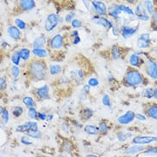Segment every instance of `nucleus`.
<instances>
[{
	"instance_id": "obj_2",
	"label": "nucleus",
	"mask_w": 157,
	"mask_h": 157,
	"mask_svg": "<svg viewBox=\"0 0 157 157\" xmlns=\"http://www.w3.org/2000/svg\"><path fill=\"white\" fill-rule=\"evenodd\" d=\"M144 76L140 71L136 69H128L124 76V83L128 87H137L141 85Z\"/></svg>"
},
{
	"instance_id": "obj_64",
	"label": "nucleus",
	"mask_w": 157,
	"mask_h": 157,
	"mask_svg": "<svg viewBox=\"0 0 157 157\" xmlns=\"http://www.w3.org/2000/svg\"><path fill=\"white\" fill-rule=\"evenodd\" d=\"M86 156L87 157H96L97 155H87Z\"/></svg>"
},
{
	"instance_id": "obj_24",
	"label": "nucleus",
	"mask_w": 157,
	"mask_h": 157,
	"mask_svg": "<svg viewBox=\"0 0 157 157\" xmlns=\"http://www.w3.org/2000/svg\"><path fill=\"white\" fill-rule=\"evenodd\" d=\"M80 114H81L82 119H84V120H89L93 116V111L90 109V108L86 107V108L82 109V111L80 112Z\"/></svg>"
},
{
	"instance_id": "obj_38",
	"label": "nucleus",
	"mask_w": 157,
	"mask_h": 157,
	"mask_svg": "<svg viewBox=\"0 0 157 157\" xmlns=\"http://www.w3.org/2000/svg\"><path fill=\"white\" fill-rule=\"evenodd\" d=\"M15 24H16V27H18L21 30L26 29V28H27V23L24 22L23 20L20 19V18H16L15 19Z\"/></svg>"
},
{
	"instance_id": "obj_22",
	"label": "nucleus",
	"mask_w": 157,
	"mask_h": 157,
	"mask_svg": "<svg viewBox=\"0 0 157 157\" xmlns=\"http://www.w3.org/2000/svg\"><path fill=\"white\" fill-rule=\"evenodd\" d=\"M63 71V68L62 65H60L58 64H51L49 67V73L51 76H56L59 75Z\"/></svg>"
},
{
	"instance_id": "obj_13",
	"label": "nucleus",
	"mask_w": 157,
	"mask_h": 157,
	"mask_svg": "<svg viewBox=\"0 0 157 157\" xmlns=\"http://www.w3.org/2000/svg\"><path fill=\"white\" fill-rule=\"evenodd\" d=\"M121 35L125 39L131 38L132 36L135 35L137 33V28L131 27L128 25H123L121 28Z\"/></svg>"
},
{
	"instance_id": "obj_59",
	"label": "nucleus",
	"mask_w": 157,
	"mask_h": 157,
	"mask_svg": "<svg viewBox=\"0 0 157 157\" xmlns=\"http://www.w3.org/2000/svg\"><path fill=\"white\" fill-rule=\"evenodd\" d=\"M125 2H126L127 4H135L137 3L138 0H124Z\"/></svg>"
},
{
	"instance_id": "obj_40",
	"label": "nucleus",
	"mask_w": 157,
	"mask_h": 157,
	"mask_svg": "<svg viewBox=\"0 0 157 157\" xmlns=\"http://www.w3.org/2000/svg\"><path fill=\"white\" fill-rule=\"evenodd\" d=\"M71 26L74 28H79L82 27V22L78 18H74L70 23Z\"/></svg>"
},
{
	"instance_id": "obj_47",
	"label": "nucleus",
	"mask_w": 157,
	"mask_h": 157,
	"mask_svg": "<svg viewBox=\"0 0 157 157\" xmlns=\"http://www.w3.org/2000/svg\"><path fill=\"white\" fill-rule=\"evenodd\" d=\"M151 19H152V24L157 29V9L154 10V12L151 15Z\"/></svg>"
},
{
	"instance_id": "obj_14",
	"label": "nucleus",
	"mask_w": 157,
	"mask_h": 157,
	"mask_svg": "<svg viewBox=\"0 0 157 157\" xmlns=\"http://www.w3.org/2000/svg\"><path fill=\"white\" fill-rule=\"evenodd\" d=\"M7 32H8L9 36L14 40H18L21 39V32L18 27H16L15 25H10L7 28Z\"/></svg>"
},
{
	"instance_id": "obj_1",
	"label": "nucleus",
	"mask_w": 157,
	"mask_h": 157,
	"mask_svg": "<svg viewBox=\"0 0 157 157\" xmlns=\"http://www.w3.org/2000/svg\"><path fill=\"white\" fill-rule=\"evenodd\" d=\"M28 71L31 77L35 81H44L47 76V67L42 60H33L29 64Z\"/></svg>"
},
{
	"instance_id": "obj_8",
	"label": "nucleus",
	"mask_w": 157,
	"mask_h": 157,
	"mask_svg": "<svg viewBox=\"0 0 157 157\" xmlns=\"http://www.w3.org/2000/svg\"><path fill=\"white\" fill-rule=\"evenodd\" d=\"M157 142V137H151V136H137L132 138V143L134 144H140V145H145L149 144L151 143Z\"/></svg>"
},
{
	"instance_id": "obj_36",
	"label": "nucleus",
	"mask_w": 157,
	"mask_h": 157,
	"mask_svg": "<svg viewBox=\"0 0 157 157\" xmlns=\"http://www.w3.org/2000/svg\"><path fill=\"white\" fill-rule=\"evenodd\" d=\"M23 112H24V109L21 107V106H16L13 108V110H12V114H13V115H14L15 117H16V118H19V117H21V116L23 114Z\"/></svg>"
},
{
	"instance_id": "obj_21",
	"label": "nucleus",
	"mask_w": 157,
	"mask_h": 157,
	"mask_svg": "<svg viewBox=\"0 0 157 157\" xmlns=\"http://www.w3.org/2000/svg\"><path fill=\"white\" fill-rule=\"evenodd\" d=\"M33 54L38 58H40V59H44L48 56V51L44 48H33V50L32 51Z\"/></svg>"
},
{
	"instance_id": "obj_28",
	"label": "nucleus",
	"mask_w": 157,
	"mask_h": 157,
	"mask_svg": "<svg viewBox=\"0 0 157 157\" xmlns=\"http://www.w3.org/2000/svg\"><path fill=\"white\" fill-rule=\"evenodd\" d=\"M22 103L24 104V106L28 108H30V107H35L36 103L34 101V100L30 97V96H25L23 99H22Z\"/></svg>"
},
{
	"instance_id": "obj_51",
	"label": "nucleus",
	"mask_w": 157,
	"mask_h": 157,
	"mask_svg": "<svg viewBox=\"0 0 157 157\" xmlns=\"http://www.w3.org/2000/svg\"><path fill=\"white\" fill-rule=\"evenodd\" d=\"M135 118H137V120H140V121H145L146 119H147V117H146L145 115H144V114H135Z\"/></svg>"
},
{
	"instance_id": "obj_52",
	"label": "nucleus",
	"mask_w": 157,
	"mask_h": 157,
	"mask_svg": "<svg viewBox=\"0 0 157 157\" xmlns=\"http://www.w3.org/2000/svg\"><path fill=\"white\" fill-rule=\"evenodd\" d=\"M63 147H64V148H63V149H64L66 152H70L71 149H73V148H72V145H71V143H67V142L63 143Z\"/></svg>"
},
{
	"instance_id": "obj_20",
	"label": "nucleus",
	"mask_w": 157,
	"mask_h": 157,
	"mask_svg": "<svg viewBox=\"0 0 157 157\" xmlns=\"http://www.w3.org/2000/svg\"><path fill=\"white\" fill-rule=\"evenodd\" d=\"M45 44H46L45 35H40L34 39L33 46V48H42V47H44Z\"/></svg>"
},
{
	"instance_id": "obj_34",
	"label": "nucleus",
	"mask_w": 157,
	"mask_h": 157,
	"mask_svg": "<svg viewBox=\"0 0 157 157\" xmlns=\"http://www.w3.org/2000/svg\"><path fill=\"white\" fill-rule=\"evenodd\" d=\"M153 92L154 89L153 88H146L145 89H144L142 92V94L144 98L147 99H151L153 98Z\"/></svg>"
},
{
	"instance_id": "obj_62",
	"label": "nucleus",
	"mask_w": 157,
	"mask_h": 157,
	"mask_svg": "<svg viewBox=\"0 0 157 157\" xmlns=\"http://www.w3.org/2000/svg\"><path fill=\"white\" fill-rule=\"evenodd\" d=\"M54 118V115L53 114H50V115H48L47 116V118H46V120L47 121H51L52 119Z\"/></svg>"
},
{
	"instance_id": "obj_55",
	"label": "nucleus",
	"mask_w": 157,
	"mask_h": 157,
	"mask_svg": "<svg viewBox=\"0 0 157 157\" xmlns=\"http://www.w3.org/2000/svg\"><path fill=\"white\" fill-rule=\"evenodd\" d=\"M38 118L40 119L41 121H45L46 118H47V115L44 113H39V115H38Z\"/></svg>"
},
{
	"instance_id": "obj_50",
	"label": "nucleus",
	"mask_w": 157,
	"mask_h": 157,
	"mask_svg": "<svg viewBox=\"0 0 157 157\" xmlns=\"http://www.w3.org/2000/svg\"><path fill=\"white\" fill-rule=\"evenodd\" d=\"M82 3L85 5V7L86 8L88 11H91L92 10V7H91V4H90V0H82Z\"/></svg>"
},
{
	"instance_id": "obj_23",
	"label": "nucleus",
	"mask_w": 157,
	"mask_h": 157,
	"mask_svg": "<svg viewBox=\"0 0 157 157\" xmlns=\"http://www.w3.org/2000/svg\"><path fill=\"white\" fill-rule=\"evenodd\" d=\"M143 7L145 10V11L149 14V15H152L154 12V4L151 0H144L143 1Z\"/></svg>"
},
{
	"instance_id": "obj_26",
	"label": "nucleus",
	"mask_w": 157,
	"mask_h": 157,
	"mask_svg": "<svg viewBox=\"0 0 157 157\" xmlns=\"http://www.w3.org/2000/svg\"><path fill=\"white\" fill-rule=\"evenodd\" d=\"M98 129H99V133H101L102 135H106L109 130V126H108L106 120H102L99 123L98 126Z\"/></svg>"
},
{
	"instance_id": "obj_46",
	"label": "nucleus",
	"mask_w": 157,
	"mask_h": 157,
	"mask_svg": "<svg viewBox=\"0 0 157 157\" xmlns=\"http://www.w3.org/2000/svg\"><path fill=\"white\" fill-rule=\"evenodd\" d=\"M143 153L145 155H157V147H151L148 149L143 151Z\"/></svg>"
},
{
	"instance_id": "obj_60",
	"label": "nucleus",
	"mask_w": 157,
	"mask_h": 157,
	"mask_svg": "<svg viewBox=\"0 0 157 157\" xmlns=\"http://www.w3.org/2000/svg\"><path fill=\"white\" fill-rule=\"evenodd\" d=\"M78 31L77 30H74V31L71 33V36L72 37H75V36H78Z\"/></svg>"
},
{
	"instance_id": "obj_5",
	"label": "nucleus",
	"mask_w": 157,
	"mask_h": 157,
	"mask_svg": "<svg viewBox=\"0 0 157 157\" xmlns=\"http://www.w3.org/2000/svg\"><path fill=\"white\" fill-rule=\"evenodd\" d=\"M91 22L98 26L102 27V28H106V29H110L114 27V24L110 22L109 20L104 17L102 16H98V15H95L91 17Z\"/></svg>"
},
{
	"instance_id": "obj_33",
	"label": "nucleus",
	"mask_w": 157,
	"mask_h": 157,
	"mask_svg": "<svg viewBox=\"0 0 157 157\" xmlns=\"http://www.w3.org/2000/svg\"><path fill=\"white\" fill-rule=\"evenodd\" d=\"M28 117L31 118V119L37 120V119H38V115H39V113H38V111L35 109V107H30V108H28Z\"/></svg>"
},
{
	"instance_id": "obj_25",
	"label": "nucleus",
	"mask_w": 157,
	"mask_h": 157,
	"mask_svg": "<svg viewBox=\"0 0 157 157\" xmlns=\"http://www.w3.org/2000/svg\"><path fill=\"white\" fill-rule=\"evenodd\" d=\"M119 8H120V10L121 11V13H125L128 16H134V11L133 10L132 8H130L129 6H127L126 4H119Z\"/></svg>"
},
{
	"instance_id": "obj_12",
	"label": "nucleus",
	"mask_w": 157,
	"mask_h": 157,
	"mask_svg": "<svg viewBox=\"0 0 157 157\" xmlns=\"http://www.w3.org/2000/svg\"><path fill=\"white\" fill-rule=\"evenodd\" d=\"M36 95L37 97L42 101H47L50 100V87L48 85H43L42 87H39L36 89Z\"/></svg>"
},
{
	"instance_id": "obj_45",
	"label": "nucleus",
	"mask_w": 157,
	"mask_h": 157,
	"mask_svg": "<svg viewBox=\"0 0 157 157\" xmlns=\"http://www.w3.org/2000/svg\"><path fill=\"white\" fill-rule=\"evenodd\" d=\"M2 118H3V121L4 124H7L10 120V114H9V111L7 109H4V112L2 114Z\"/></svg>"
},
{
	"instance_id": "obj_39",
	"label": "nucleus",
	"mask_w": 157,
	"mask_h": 157,
	"mask_svg": "<svg viewBox=\"0 0 157 157\" xmlns=\"http://www.w3.org/2000/svg\"><path fill=\"white\" fill-rule=\"evenodd\" d=\"M145 11V10L144 9L143 7V4H138L136 5V7H135V10H134V15L135 16H138L139 15H141L143 12Z\"/></svg>"
},
{
	"instance_id": "obj_7",
	"label": "nucleus",
	"mask_w": 157,
	"mask_h": 157,
	"mask_svg": "<svg viewBox=\"0 0 157 157\" xmlns=\"http://www.w3.org/2000/svg\"><path fill=\"white\" fill-rule=\"evenodd\" d=\"M39 130V125L36 121H28L24 123L22 125H20L16 127V130L17 132L21 133H27L30 130Z\"/></svg>"
},
{
	"instance_id": "obj_35",
	"label": "nucleus",
	"mask_w": 157,
	"mask_h": 157,
	"mask_svg": "<svg viewBox=\"0 0 157 157\" xmlns=\"http://www.w3.org/2000/svg\"><path fill=\"white\" fill-rule=\"evenodd\" d=\"M21 59V55H20L19 50H18V51L14 52V53H13L11 56V61L13 62V64H16V65H19Z\"/></svg>"
},
{
	"instance_id": "obj_30",
	"label": "nucleus",
	"mask_w": 157,
	"mask_h": 157,
	"mask_svg": "<svg viewBox=\"0 0 157 157\" xmlns=\"http://www.w3.org/2000/svg\"><path fill=\"white\" fill-rule=\"evenodd\" d=\"M132 136V134L131 132H120L117 135V140L121 143L126 141L127 139H129Z\"/></svg>"
},
{
	"instance_id": "obj_56",
	"label": "nucleus",
	"mask_w": 157,
	"mask_h": 157,
	"mask_svg": "<svg viewBox=\"0 0 157 157\" xmlns=\"http://www.w3.org/2000/svg\"><path fill=\"white\" fill-rule=\"evenodd\" d=\"M80 41H81V39H80V37L79 36H75L74 37V40H73V44L74 45H78V43H80Z\"/></svg>"
},
{
	"instance_id": "obj_16",
	"label": "nucleus",
	"mask_w": 157,
	"mask_h": 157,
	"mask_svg": "<svg viewBox=\"0 0 157 157\" xmlns=\"http://www.w3.org/2000/svg\"><path fill=\"white\" fill-rule=\"evenodd\" d=\"M129 63L134 68H139L143 64V59L137 53H132L130 56L129 58Z\"/></svg>"
},
{
	"instance_id": "obj_27",
	"label": "nucleus",
	"mask_w": 157,
	"mask_h": 157,
	"mask_svg": "<svg viewBox=\"0 0 157 157\" xmlns=\"http://www.w3.org/2000/svg\"><path fill=\"white\" fill-rule=\"evenodd\" d=\"M111 55H112V58L114 60H117V59H121V48L118 47V46H113L112 48H111Z\"/></svg>"
},
{
	"instance_id": "obj_15",
	"label": "nucleus",
	"mask_w": 157,
	"mask_h": 157,
	"mask_svg": "<svg viewBox=\"0 0 157 157\" xmlns=\"http://www.w3.org/2000/svg\"><path fill=\"white\" fill-rule=\"evenodd\" d=\"M121 11L120 10L119 5L117 4H113L109 5V7L108 8V15L111 16L112 18L115 20L120 19Z\"/></svg>"
},
{
	"instance_id": "obj_48",
	"label": "nucleus",
	"mask_w": 157,
	"mask_h": 157,
	"mask_svg": "<svg viewBox=\"0 0 157 157\" xmlns=\"http://www.w3.org/2000/svg\"><path fill=\"white\" fill-rule=\"evenodd\" d=\"M7 89V82L4 77H0V90L4 91Z\"/></svg>"
},
{
	"instance_id": "obj_32",
	"label": "nucleus",
	"mask_w": 157,
	"mask_h": 157,
	"mask_svg": "<svg viewBox=\"0 0 157 157\" xmlns=\"http://www.w3.org/2000/svg\"><path fill=\"white\" fill-rule=\"evenodd\" d=\"M27 136L28 138H33V139H39L42 137V133L39 131V130H30V131L27 132Z\"/></svg>"
},
{
	"instance_id": "obj_11",
	"label": "nucleus",
	"mask_w": 157,
	"mask_h": 157,
	"mask_svg": "<svg viewBox=\"0 0 157 157\" xmlns=\"http://www.w3.org/2000/svg\"><path fill=\"white\" fill-rule=\"evenodd\" d=\"M135 119V113L132 111H126L124 114H122L121 116H119L117 118L118 123H120L121 125H129L132 122H133Z\"/></svg>"
},
{
	"instance_id": "obj_58",
	"label": "nucleus",
	"mask_w": 157,
	"mask_h": 157,
	"mask_svg": "<svg viewBox=\"0 0 157 157\" xmlns=\"http://www.w3.org/2000/svg\"><path fill=\"white\" fill-rule=\"evenodd\" d=\"M112 32H113V35L115 36H117L118 35L120 34V30L116 29V28H114V27H113V28H112Z\"/></svg>"
},
{
	"instance_id": "obj_18",
	"label": "nucleus",
	"mask_w": 157,
	"mask_h": 157,
	"mask_svg": "<svg viewBox=\"0 0 157 157\" xmlns=\"http://www.w3.org/2000/svg\"><path fill=\"white\" fill-rule=\"evenodd\" d=\"M84 131L90 136H97L99 134L98 126H94V125H87L84 126Z\"/></svg>"
},
{
	"instance_id": "obj_57",
	"label": "nucleus",
	"mask_w": 157,
	"mask_h": 157,
	"mask_svg": "<svg viewBox=\"0 0 157 157\" xmlns=\"http://www.w3.org/2000/svg\"><path fill=\"white\" fill-rule=\"evenodd\" d=\"M78 97H79V99H80L81 101H85V100L86 99V93H84V92L82 91V93H80V94H79Z\"/></svg>"
},
{
	"instance_id": "obj_17",
	"label": "nucleus",
	"mask_w": 157,
	"mask_h": 157,
	"mask_svg": "<svg viewBox=\"0 0 157 157\" xmlns=\"http://www.w3.org/2000/svg\"><path fill=\"white\" fill-rule=\"evenodd\" d=\"M145 114L147 117L157 120V104L149 105L145 109Z\"/></svg>"
},
{
	"instance_id": "obj_63",
	"label": "nucleus",
	"mask_w": 157,
	"mask_h": 157,
	"mask_svg": "<svg viewBox=\"0 0 157 157\" xmlns=\"http://www.w3.org/2000/svg\"><path fill=\"white\" fill-rule=\"evenodd\" d=\"M4 107H3V106H0V116H1V115H2V114H3V112H4Z\"/></svg>"
},
{
	"instance_id": "obj_61",
	"label": "nucleus",
	"mask_w": 157,
	"mask_h": 157,
	"mask_svg": "<svg viewBox=\"0 0 157 157\" xmlns=\"http://www.w3.org/2000/svg\"><path fill=\"white\" fill-rule=\"evenodd\" d=\"M153 98H155V100H157V88H155V89H154Z\"/></svg>"
},
{
	"instance_id": "obj_4",
	"label": "nucleus",
	"mask_w": 157,
	"mask_h": 157,
	"mask_svg": "<svg viewBox=\"0 0 157 157\" xmlns=\"http://www.w3.org/2000/svg\"><path fill=\"white\" fill-rule=\"evenodd\" d=\"M90 4L96 15L102 16L108 15V7L102 0H90Z\"/></svg>"
},
{
	"instance_id": "obj_3",
	"label": "nucleus",
	"mask_w": 157,
	"mask_h": 157,
	"mask_svg": "<svg viewBox=\"0 0 157 157\" xmlns=\"http://www.w3.org/2000/svg\"><path fill=\"white\" fill-rule=\"evenodd\" d=\"M62 21H63V18L60 17L57 14H56V13L49 14L44 20V30L48 33L52 32L58 26L60 22H62Z\"/></svg>"
},
{
	"instance_id": "obj_53",
	"label": "nucleus",
	"mask_w": 157,
	"mask_h": 157,
	"mask_svg": "<svg viewBox=\"0 0 157 157\" xmlns=\"http://www.w3.org/2000/svg\"><path fill=\"white\" fill-rule=\"evenodd\" d=\"M141 39H145V40H147V41H149V42H150V35H149V33H144V34H142L141 35L139 36Z\"/></svg>"
},
{
	"instance_id": "obj_41",
	"label": "nucleus",
	"mask_w": 157,
	"mask_h": 157,
	"mask_svg": "<svg viewBox=\"0 0 157 157\" xmlns=\"http://www.w3.org/2000/svg\"><path fill=\"white\" fill-rule=\"evenodd\" d=\"M75 16H76V13L75 11H71L70 13H68L66 15V16L64 17V21L66 23H70L72 22V20L75 18Z\"/></svg>"
},
{
	"instance_id": "obj_44",
	"label": "nucleus",
	"mask_w": 157,
	"mask_h": 157,
	"mask_svg": "<svg viewBox=\"0 0 157 157\" xmlns=\"http://www.w3.org/2000/svg\"><path fill=\"white\" fill-rule=\"evenodd\" d=\"M137 19L140 20V21H143V22H146V21H149V20L150 19L149 15L146 11L143 12L141 15H139V16H137Z\"/></svg>"
},
{
	"instance_id": "obj_54",
	"label": "nucleus",
	"mask_w": 157,
	"mask_h": 157,
	"mask_svg": "<svg viewBox=\"0 0 157 157\" xmlns=\"http://www.w3.org/2000/svg\"><path fill=\"white\" fill-rule=\"evenodd\" d=\"M90 88L91 87L87 83V84H85L84 86H83V89H82V91L84 92V93H86V94H89L90 93Z\"/></svg>"
},
{
	"instance_id": "obj_42",
	"label": "nucleus",
	"mask_w": 157,
	"mask_h": 157,
	"mask_svg": "<svg viewBox=\"0 0 157 157\" xmlns=\"http://www.w3.org/2000/svg\"><path fill=\"white\" fill-rule=\"evenodd\" d=\"M102 104L107 107H111V101H110L109 94H104L102 98Z\"/></svg>"
},
{
	"instance_id": "obj_29",
	"label": "nucleus",
	"mask_w": 157,
	"mask_h": 157,
	"mask_svg": "<svg viewBox=\"0 0 157 157\" xmlns=\"http://www.w3.org/2000/svg\"><path fill=\"white\" fill-rule=\"evenodd\" d=\"M19 52L21 55V59L23 61H28L31 55V51L28 48H21L19 50Z\"/></svg>"
},
{
	"instance_id": "obj_9",
	"label": "nucleus",
	"mask_w": 157,
	"mask_h": 157,
	"mask_svg": "<svg viewBox=\"0 0 157 157\" xmlns=\"http://www.w3.org/2000/svg\"><path fill=\"white\" fill-rule=\"evenodd\" d=\"M50 47L52 50H59L63 47L64 45V38L63 35H55L53 36L51 39H50V42H49Z\"/></svg>"
},
{
	"instance_id": "obj_10",
	"label": "nucleus",
	"mask_w": 157,
	"mask_h": 157,
	"mask_svg": "<svg viewBox=\"0 0 157 157\" xmlns=\"http://www.w3.org/2000/svg\"><path fill=\"white\" fill-rule=\"evenodd\" d=\"M17 4L21 11H31L36 7L35 0H17Z\"/></svg>"
},
{
	"instance_id": "obj_6",
	"label": "nucleus",
	"mask_w": 157,
	"mask_h": 157,
	"mask_svg": "<svg viewBox=\"0 0 157 157\" xmlns=\"http://www.w3.org/2000/svg\"><path fill=\"white\" fill-rule=\"evenodd\" d=\"M146 74L153 80H157V64L153 59H148L145 65Z\"/></svg>"
},
{
	"instance_id": "obj_37",
	"label": "nucleus",
	"mask_w": 157,
	"mask_h": 157,
	"mask_svg": "<svg viewBox=\"0 0 157 157\" xmlns=\"http://www.w3.org/2000/svg\"><path fill=\"white\" fill-rule=\"evenodd\" d=\"M10 72H11L12 76L14 78H18L20 76V74H21V71H20V68L18 67V65H13L10 68Z\"/></svg>"
},
{
	"instance_id": "obj_19",
	"label": "nucleus",
	"mask_w": 157,
	"mask_h": 157,
	"mask_svg": "<svg viewBox=\"0 0 157 157\" xmlns=\"http://www.w3.org/2000/svg\"><path fill=\"white\" fill-rule=\"evenodd\" d=\"M144 150V147L140 144H135V145L129 147L126 150V153L128 155H135V154L141 153Z\"/></svg>"
},
{
	"instance_id": "obj_31",
	"label": "nucleus",
	"mask_w": 157,
	"mask_h": 157,
	"mask_svg": "<svg viewBox=\"0 0 157 157\" xmlns=\"http://www.w3.org/2000/svg\"><path fill=\"white\" fill-rule=\"evenodd\" d=\"M137 47H139V48H141V49H147V48H149V46H150V42L147 41L145 39H141V38L139 37L137 40Z\"/></svg>"
},
{
	"instance_id": "obj_49",
	"label": "nucleus",
	"mask_w": 157,
	"mask_h": 157,
	"mask_svg": "<svg viewBox=\"0 0 157 157\" xmlns=\"http://www.w3.org/2000/svg\"><path fill=\"white\" fill-rule=\"evenodd\" d=\"M21 142L22 144H24V145L26 146H29L33 144V143L30 141V139L28 138V136H27V137H21Z\"/></svg>"
},
{
	"instance_id": "obj_43",
	"label": "nucleus",
	"mask_w": 157,
	"mask_h": 157,
	"mask_svg": "<svg viewBox=\"0 0 157 157\" xmlns=\"http://www.w3.org/2000/svg\"><path fill=\"white\" fill-rule=\"evenodd\" d=\"M99 81L98 80V78L96 77H90V79H88V84L90 85V87H93V88H96L99 85Z\"/></svg>"
}]
</instances>
